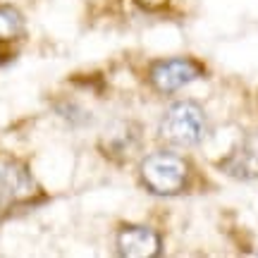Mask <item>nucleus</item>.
<instances>
[{"label": "nucleus", "instance_id": "nucleus-2", "mask_svg": "<svg viewBox=\"0 0 258 258\" xmlns=\"http://www.w3.org/2000/svg\"><path fill=\"white\" fill-rule=\"evenodd\" d=\"M141 177L156 194H177L184 186L186 165L172 153H156L144 160Z\"/></svg>", "mask_w": 258, "mask_h": 258}, {"label": "nucleus", "instance_id": "nucleus-5", "mask_svg": "<svg viewBox=\"0 0 258 258\" xmlns=\"http://www.w3.org/2000/svg\"><path fill=\"white\" fill-rule=\"evenodd\" d=\"M117 249L122 256L132 258H148L160 253V239L148 227H127L117 237Z\"/></svg>", "mask_w": 258, "mask_h": 258}, {"label": "nucleus", "instance_id": "nucleus-6", "mask_svg": "<svg viewBox=\"0 0 258 258\" xmlns=\"http://www.w3.org/2000/svg\"><path fill=\"white\" fill-rule=\"evenodd\" d=\"M24 31V22L15 8L0 5V41H12Z\"/></svg>", "mask_w": 258, "mask_h": 258}, {"label": "nucleus", "instance_id": "nucleus-3", "mask_svg": "<svg viewBox=\"0 0 258 258\" xmlns=\"http://www.w3.org/2000/svg\"><path fill=\"white\" fill-rule=\"evenodd\" d=\"M34 182L27 175V170L12 160L0 163V208H8L15 203L27 201L34 194Z\"/></svg>", "mask_w": 258, "mask_h": 258}, {"label": "nucleus", "instance_id": "nucleus-1", "mask_svg": "<svg viewBox=\"0 0 258 258\" xmlns=\"http://www.w3.org/2000/svg\"><path fill=\"white\" fill-rule=\"evenodd\" d=\"M160 132L167 141L177 146H194L206 134V117L199 105L194 103H177L163 117Z\"/></svg>", "mask_w": 258, "mask_h": 258}, {"label": "nucleus", "instance_id": "nucleus-4", "mask_svg": "<svg viewBox=\"0 0 258 258\" xmlns=\"http://www.w3.org/2000/svg\"><path fill=\"white\" fill-rule=\"evenodd\" d=\"M199 74H201V67L194 64L191 60H165V62H158L153 67L151 79H153L158 91L170 93L182 89L184 84L194 82Z\"/></svg>", "mask_w": 258, "mask_h": 258}]
</instances>
